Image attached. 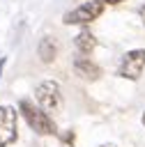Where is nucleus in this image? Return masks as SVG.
Returning <instances> with one entry per match:
<instances>
[{
  "label": "nucleus",
  "mask_w": 145,
  "mask_h": 147,
  "mask_svg": "<svg viewBox=\"0 0 145 147\" xmlns=\"http://www.w3.org/2000/svg\"><path fill=\"white\" fill-rule=\"evenodd\" d=\"M18 108H21L25 122L30 124V129H32L35 133H39V136H53V133L58 131V129H55V122L48 117V113L41 110L39 106H35L30 99H21Z\"/></svg>",
  "instance_id": "obj_1"
},
{
  "label": "nucleus",
  "mask_w": 145,
  "mask_h": 147,
  "mask_svg": "<svg viewBox=\"0 0 145 147\" xmlns=\"http://www.w3.org/2000/svg\"><path fill=\"white\" fill-rule=\"evenodd\" d=\"M106 9V2L104 0H85L83 5H78L76 9L67 11L62 16V23L64 25H87L92 21H97Z\"/></svg>",
  "instance_id": "obj_2"
},
{
  "label": "nucleus",
  "mask_w": 145,
  "mask_h": 147,
  "mask_svg": "<svg viewBox=\"0 0 145 147\" xmlns=\"http://www.w3.org/2000/svg\"><path fill=\"white\" fill-rule=\"evenodd\" d=\"M35 96H37V103L41 110L46 113H55L62 103V92H60V85L55 80H44L37 85L35 90Z\"/></svg>",
  "instance_id": "obj_3"
},
{
  "label": "nucleus",
  "mask_w": 145,
  "mask_h": 147,
  "mask_svg": "<svg viewBox=\"0 0 145 147\" xmlns=\"http://www.w3.org/2000/svg\"><path fill=\"white\" fill-rule=\"evenodd\" d=\"M143 69H145V48H136V51H129L122 55V60L117 64V76L138 80Z\"/></svg>",
  "instance_id": "obj_4"
},
{
  "label": "nucleus",
  "mask_w": 145,
  "mask_h": 147,
  "mask_svg": "<svg viewBox=\"0 0 145 147\" xmlns=\"http://www.w3.org/2000/svg\"><path fill=\"white\" fill-rule=\"evenodd\" d=\"M16 140V108L0 106V147H7Z\"/></svg>",
  "instance_id": "obj_5"
},
{
  "label": "nucleus",
  "mask_w": 145,
  "mask_h": 147,
  "mask_svg": "<svg viewBox=\"0 0 145 147\" xmlns=\"http://www.w3.org/2000/svg\"><path fill=\"white\" fill-rule=\"evenodd\" d=\"M74 69H76V74H78L81 78H85V80H97V78L101 76V69H99L92 60H87V57H76V60H74Z\"/></svg>",
  "instance_id": "obj_6"
},
{
  "label": "nucleus",
  "mask_w": 145,
  "mask_h": 147,
  "mask_svg": "<svg viewBox=\"0 0 145 147\" xmlns=\"http://www.w3.org/2000/svg\"><path fill=\"white\" fill-rule=\"evenodd\" d=\"M37 53H39L41 62H53L55 55H58V41H55V37H51V34L41 37V41L37 46Z\"/></svg>",
  "instance_id": "obj_7"
},
{
  "label": "nucleus",
  "mask_w": 145,
  "mask_h": 147,
  "mask_svg": "<svg viewBox=\"0 0 145 147\" xmlns=\"http://www.w3.org/2000/svg\"><path fill=\"white\" fill-rule=\"evenodd\" d=\"M74 44H76V48H78L81 53H92L94 46H97V37H94L90 30H81V32L76 34Z\"/></svg>",
  "instance_id": "obj_8"
},
{
  "label": "nucleus",
  "mask_w": 145,
  "mask_h": 147,
  "mask_svg": "<svg viewBox=\"0 0 145 147\" xmlns=\"http://www.w3.org/2000/svg\"><path fill=\"white\" fill-rule=\"evenodd\" d=\"M140 18H143V25H145V5L140 7Z\"/></svg>",
  "instance_id": "obj_9"
},
{
  "label": "nucleus",
  "mask_w": 145,
  "mask_h": 147,
  "mask_svg": "<svg viewBox=\"0 0 145 147\" xmlns=\"http://www.w3.org/2000/svg\"><path fill=\"white\" fill-rule=\"evenodd\" d=\"M5 62H7V60L2 57V60H0V76H2V67H5Z\"/></svg>",
  "instance_id": "obj_10"
},
{
  "label": "nucleus",
  "mask_w": 145,
  "mask_h": 147,
  "mask_svg": "<svg viewBox=\"0 0 145 147\" xmlns=\"http://www.w3.org/2000/svg\"><path fill=\"white\" fill-rule=\"evenodd\" d=\"M104 2H110V5H117V2H122V0H104Z\"/></svg>",
  "instance_id": "obj_11"
},
{
  "label": "nucleus",
  "mask_w": 145,
  "mask_h": 147,
  "mask_svg": "<svg viewBox=\"0 0 145 147\" xmlns=\"http://www.w3.org/2000/svg\"><path fill=\"white\" fill-rule=\"evenodd\" d=\"M143 126H145V113H143Z\"/></svg>",
  "instance_id": "obj_12"
}]
</instances>
